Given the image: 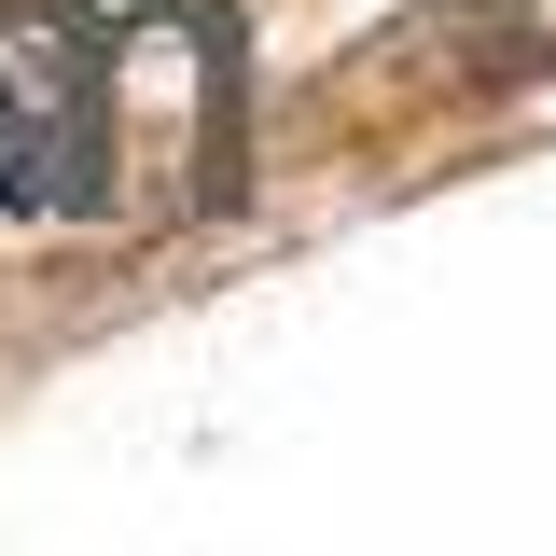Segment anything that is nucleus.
I'll return each mask as SVG.
<instances>
[{
	"mask_svg": "<svg viewBox=\"0 0 556 556\" xmlns=\"http://www.w3.org/2000/svg\"><path fill=\"white\" fill-rule=\"evenodd\" d=\"M112 208V42L70 0H0V223Z\"/></svg>",
	"mask_w": 556,
	"mask_h": 556,
	"instance_id": "nucleus-1",
	"label": "nucleus"
}]
</instances>
